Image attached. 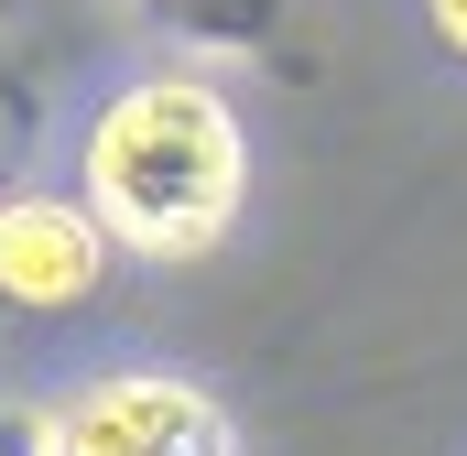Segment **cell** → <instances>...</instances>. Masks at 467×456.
Instances as JSON below:
<instances>
[{"instance_id": "6da1fadb", "label": "cell", "mask_w": 467, "mask_h": 456, "mask_svg": "<svg viewBox=\"0 0 467 456\" xmlns=\"http://www.w3.org/2000/svg\"><path fill=\"white\" fill-rule=\"evenodd\" d=\"M239 196H250L239 109L218 98V77H185V66L119 88L88 130V163H77V207L99 218V239L141 250V261L218 250Z\"/></svg>"}, {"instance_id": "7a4b0ae2", "label": "cell", "mask_w": 467, "mask_h": 456, "mask_svg": "<svg viewBox=\"0 0 467 456\" xmlns=\"http://www.w3.org/2000/svg\"><path fill=\"white\" fill-rule=\"evenodd\" d=\"M55 456H229V402L174 369H109L55 413Z\"/></svg>"}, {"instance_id": "3957f363", "label": "cell", "mask_w": 467, "mask_h": 456, "mask_svg": "<svg viewBox=\"0 0 467 456\" xmlns=\"http://www.w3.org/2000/svg\"><path fill=\"white\" fill-rule=\"evenodd\" d=\"M99 272H109V239H99V218L77 196H33V185L11 196L0 185V305L66 316V305L99 294Z\"/></svg>"}, {"instance_id": "277c9868", "label": "cell", "mask_w": 467, "mask_h": 456, "mask_svg": "<svg viewBox=\"0 0 467 456\" xmlns=\"http://www.w3.org/2000/svg\"><path fill=\"white\" fill-rule=\"evenodd\" d=\"M152 22H174L185 44H218V55H272L294 0H152Z\"/></svg>"}, {"instance_id": "5b68a950", "label": "cell", "mask_w": 467, "mask_h": 456, "mask_svg": "<svg viewBox=\"0 0 467 456\" xmlns=\"http://www.w3.org/2000/svg\"><path fill=\"white\" fill-rule=\"evenodd\" d=\"M0 456H55V413L22 402V391H0Z\"/></svg>"}, {"instance_id": "8992f818", "label": "cell", "mask_w": 467, "mask_h": 456, "mask_svg": "<svg viewBox=\"0 0 467 456\" xmlns=\"http://www.w3.org/2000/svg\"><path fill=\"white\" fill-rule=\"evenodd\" d=\"M424 11H435V33H446V44L467 55V0H424Z\"/></svg>"}]
</instances>
